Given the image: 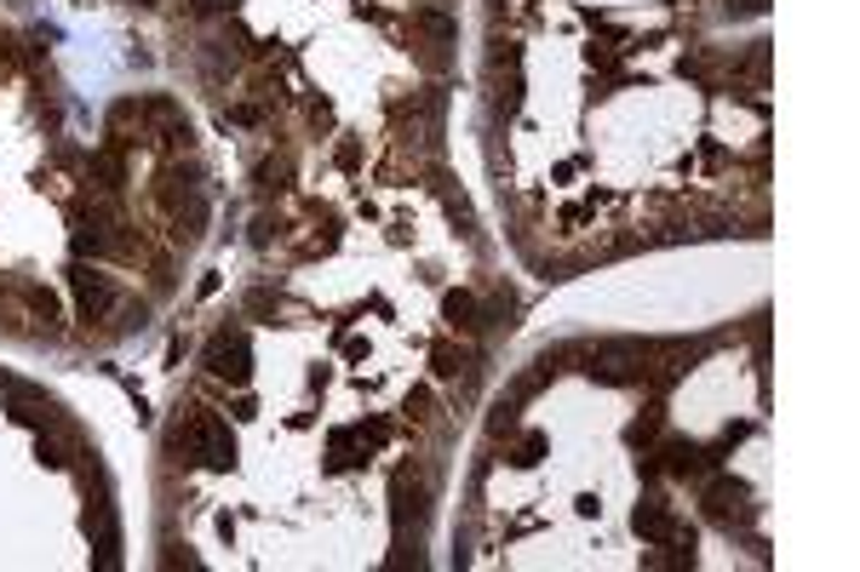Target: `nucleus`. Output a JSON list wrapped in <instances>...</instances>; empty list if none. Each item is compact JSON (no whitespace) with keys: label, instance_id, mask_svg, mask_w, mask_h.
Masks as SVG:
<instances>
[{"label":"nucleus","instance_id":"obj_1","mask_svg":"<svg viewBox=\"0 0 860 572\" xmlns=\"http://www.w3.org/2000/svg\"><path fill=\"white\" fill-rule=\"evenodd\" d=\"M173 446H178L184 458L207 464V470H229V464H236V435H229V424H224V418H213L207 406H189V413L178 418Z\"/></svg>","mask_w":860,"mask_h":572},{"label":"nucleus","instance_id":"obj_2","mask_svg":"<svg viewBox=\"0 0 860 572\" xmlns=\"http://www.w3.org/2000/svg\"><path fill=\"white\" fill-rule=\"evenodd\" d=\"M424 510H430V481H424V470L402 464L397 475H390V515H397V526L408 533V521L419 526Z\"/></svg>","mask_w":860,"mask_h":572},{"label":"nucleus","instance_id":"obj_3","mask_svg":"<svg viewBox=\"0 0 860 572\" xmlns=\"http://www.w3.org/2000/svg\"><path fill=\"white\" fill-rule=\"evenodd\" d=\"M207 373L224 378V384H247L253 378V344H247V333H218L207 344Z\"/></svg>","mask_w":860,"mask_h":572},{"label":"nucleus","instance_id":"obj_4","mask_svg":"<svg viewBox=\"0 0 860 572\" xmlns=\"http://www.w3.org/2000/svg\"><path fill=\"white\" fill-rule=\"evenodd\" d=\"M69 286H75V304H81V320H104V315H109V304H115L109 275L75 264V269H69Z\"/></svg>","mask_w":860,"mask_h":572},{"label":"nucleus","instance_id":"obj_5","mask_svg":"<svg viewBox=\"0 0 860 572\" xmlns=\"http://www.w3.org/2000/svg\"><path fill=\"white\" fill-rule=\"evenodd\" d=\"M746 486H740L734 475H717L712 486H706V499H700V504H706V515L712 521H723V526H734V521H746Z\"/></svg>","mask_w":860,"mask_h":572},{"label":"nucleus","instance_id":"obj_6","mask_svg":"<svg viewBox=\"0 0 860 572\" xmlns=\"http://www.w3.org/2000/svg\"><path fill=\"white\" fill-rule=\"evenodd\" d=\"M706 464H712V453H706L700 441H688V435H672V441L654 453V470H666V475H700Z\"/></svg>","mask_w":860,"mask_h":572},{"label":"nucleus","instance_id":"obj_7","mask_svg":"<svg viewBox=\"0 0 860 572\" xmlns=\"http://www.w3.org/2000/svg\"><path fill=\"white\" fill-rule=\"evenodd\" d=\"M12 418L18 424H35V430H52L58 424V401L41 395V389H18L12 384Z\"/></svg>","mask_w":860,"mask_h":572},{"label":"nucleus","instance_id":"obj_8","mask_svg":"<svg viewBox=\"0 0 860 572\" xmlns=\"http://www.w3.org/2000/svg\"><path fill=\"white\" fill-rule=\"evenodd\" d=\"M442 315H448V326H453V333H482V326H488L471 293H448V298H442Z\"/></svg>","mask_w":860,"mask_h":572},{"label":"nucleus","instance_id":"obj_9","mask_svg":"<svg viewBox=\"0 0 860 572\" xmlns=\"http://www.w3.org/2000/svg\"><path fill=\"white\" fill-rule=\"evenodd\" d=\"M92 178H104V189L115 195V189H121V184H127V167H121V155H115V149L92 155Z\"/></svg>","mask_w":860,"mask_h":572},{"label":"nucleus","instance_id":"obj_10","mask_svg":"<svg viewBox=\"0 0 860 572\" xmlns=\"http://www.w3.org/2000/svg\"><path fill=\"white\" fill-rule=\"evenodd\" d=\"M659 424H666V406H659V401H654V406H648V413H643V418H637L632 430H625V441H632V446H648V441L659 435Z\"/></svg>","mask_w":860,"mask_h":572},{"label":"nucleus","instance_id":"obj_11","mask_svg":"<svg viewBox=\"0 0 860 572\" xmlns=\"http://www.w3.org/2000/svg\"><path fill=\"white\" fill-rule=\"evenodd\" d=\"M253 184H258V195H282L287 189V160H258Z\"/></svg>","mask_w":860,"mask_h":572},{"label":"nucleus","instance_id":"obj_12","mask_svg":"<svg viewBox=\"0 0 860 572\" xmlns=\"http://www.w3.org/2000/svg\"><path fill=\"white\" fill-rule=\"evenodd\" d=\"M23 304H29L35 315H41V326H47V333L58 326V298L47 293V286H23Z\"/></svg>","mask_w":860,"mask_h":572},{"label":"nucleus","instance_id":"obj_13","mask_svg":"<svg viewBox=\"0 0 860 572\" xmlns=\"http://www.w3.org/2000/svg\"><path fill=\"white\" fill-rule=\"evenodd\" d=\"M413 34H424V40H453L459 29H453V18H442V12H413Z\"/></svg>","mask_w":860,"mask_h":572},{"label":"nucleus","instance_id":"obj_14","mask_svg":"<svg viewBox=\"0 0 860 572\" xmlns=\"http://www.w3.org/2000/svg\"><path fill=\"white\" fill-rule=\"evenodd\" d=\"M430 361H437V373H442V378H459L465 366H471V355L453 349V344H437V349H430Z\"/></svg>","mask_w":860,"mask_h":572},{"label":"nucleus","instance_id":"obj_15","mask_svg":"<svg viewBox=\"0 0 860 572\" xmlns=\"http://www.w3.org/2000/svg\"><path fill=\"white\" fill-rule=\"evenodd\" d=\"M35 458H41L47 470H63V464H69L63 441H58V435H47V430H41V441H35Z\"/></svg>","mask_w":860,"mask_h":572},{"label":"nucleus","instance_id":"obj_16","mask_svg":"<svg viewBox=\"0 0 860 572\" xmlns=\"http://www.w3.org/2000/svg\"><path fill=\"white\" fill-rule=\"evenodd\" d=\"M408 418H413V424L437 418V413H430V389H413V395H408Z\"/></svg>","mask_w":860,"mask_h":572},{"label":"nucleus","instance_id":"obj_17","mask_svg":"<svg viewBox=\"0 0 860 572\" xmlns=\"http://www.w3.org/2000/svg\"><path fill=\"white\" fill-rule=\"evenodd\" d=\"M539 453H545V435H522V446H517V458H511V464H534Z\"/></svg>","mask_w":860,"mask_h":572},{"label":"nucleus","instance_id":"obj_18","mask_svg":"<svg viewBox=\"0 0 860 572\" xmlns=\"http://www.w3.org/2000/svg\"><path fill=\"white\" fill-rule=\"evenodd\" d=\"M493 430H517V401H499L493 406Z\"/></svg>","mask_w":860,"mask_h":572}]
</instances>
